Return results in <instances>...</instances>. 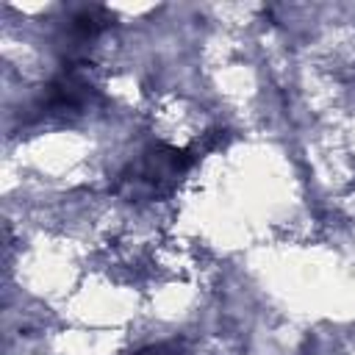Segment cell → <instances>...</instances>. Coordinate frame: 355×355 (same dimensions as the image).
I'll return each mask as SVG.
<instances>
[{"label":"cell","instance_id":"cell-1","mask_svg":"<svg viewBox=\"0 0 355 355\" xmlns=\"http://www.w3.org/2000/svg\"><path fill=\"white\" fill-rule=\"evenodd\" d=\"M139 355H178V352H175V349H166V347H153V349L139 352Z\"/></svg>","mask_w":355,"mask_h":355}]
</instances>
